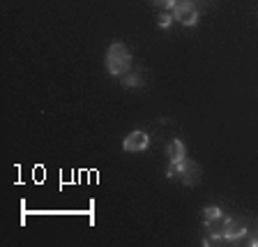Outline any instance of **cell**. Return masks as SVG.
<instances>
[{
	"label": "cell",
	"instance_id": "obj_1",
	"mask_svg": "<svg viewBox=\"0 0 258 247\" xmlns=\"http://www.w3.org/2000/svg\"><path fill=\"white\" fill-rule=\"evenodd\" d=\"M132 67V51L122 42H115L106 51V70L111 76H122Z\"/></svg>",
	"mask_w": 258,
	"mask_h": 247
},
{
	"label": "cell",
	"instance_id": "obj_2",
	"mask_svg": "<svg viewBox=\"0 0 258 247\" xmlns=\"http://www.w3.org/2000/svg\"><path fill=\"white\" fill-rule=\"evenodd\" d=\"M166 178H177L187 187H196L201 180V167L194 160H182L180 164H171L166 169Z\"/></svg>",
	"mask_w": 258,
	"mask_h": 247
},
{
	"label": "cell",
	"instance_id": "obj_3",
	"mask_svg": "<svg viewBox=\"0 0 258 247\" xmlns=\"http://www.w3.org/2000/svg\"><path fill=\"white\" fill-rule=\"evenodd\" d=\"M173 19H177L180 23H184V26H196V21H199V10H196V5H194L191 0H180L175 7L171 10Z\"/></svg>",
	"mask_w": 258,
	"mask_h": 247
},
{
	"label": "cell",
	"instance_id": "obj_4",
	"mask_svg": "<svg viewBox=\"0 0 258 247\" xmlns=\"http://www.w3.org/2000/svg\"><path fill=\"white\" fill-rule=\"evenodd\" d=\"M148 145H150V136L145 134L143 129H134V132L122 141V148L127 153H141V151H145Z\"/></svg>",
	"mask_w": 258,
	"mask_h": 247
},
{
	"label": "cell",
	"instance_id": "obj_5",
	"mask_svg": "<svg viewBox=\"0 0 258 247\" xmlns=\"http://www.w3.org/2000/svg\"><path fill=\"white\" fill-rule=\"evenodd\" d=\"M166 157L171 164H180L182 160H187V148L180 139H173L171 143L166 145Z\"/></svg>",
	"mask_w": 258,
	"mask_h": 247
},
{
	"label": "cell",
	"instance_id": "obj_6",
	"mask_svg": "<svg viewBox=\"0 0 258 247\" xmlns=\"http://www.w3.org/2000/svg\"><path fill=\"white\" fill-rule=\"evenodd\" d=\"M228 222H231V217H215V220H205V231L210 233V236H219L224 238V231H226V226H228Z\"/></svg>",
	"mask_w": 258,
	"mask_h": 247
},
{
	"label": "cell",
	"instance_id": "obj_7",
	"mask_svg": "<svg viewBox=\"0 0 258 247\" xmlns=\"http://www.w3.org/2000/svg\"><path fill=\"white\" fill-rule=\"evenodd\" d=\"M247 236V226L244 224H240V222H228V226H226V231H224V238L228 242H235V240H240V238H244Z\"/></svg>",
	"mask_w": 258,
	"mask_h": 247
},
{
	"label": "cell",
	"instance_id": "obj_8",
	"mask_svg": "<svg viewBox=\"0 0 258 247\" xmlns=\"http://www.w3.org/2000/svg\"><path fill=\"white\" fill-rule=\"evenodd\" d=\"M122 83H124V88H143V72H132L129 74L127 72V76L122 79Z\"/></svg>",
	"mask_w": 258,
	"mask_h": 247
},
{
	"label": "cell",
	"instance_id": "obj_9",
	"mask_svg": "<svg viewBox=\"0 0 258 247\" xmlns=\"http://www.w3.org/2000/svg\"><path fill=\"white\" fill-rule=\"evenodd\" d=\"M224 213H221L219 206H208V208H203V220H215V217H221Z\"/></svg>",
	"mask_w": 258,
	"mask_h": 247
},
{
	"label": "cell",
	"instance_id": "obj_10",
	"mask_svg": "<svg viewBox=\"0 0 258 247\" xmlns=\"http://www.w3.org/2000/svg\"><path fill=\"white\" fill-rule=\"evenodd\" d=\"M171 23H173V14H168V12L157 16V26L159 28H171Z\"/></svg>",
	"mask_w": 258,
	"mask_h": 247
},
{
	"label": "cell",
	"instance_id": "obj_11",
	"mask_svg": "<svg viewBox=\"0 0 258 247\" xmlns=\"http://www.w3.org/2000/svg\"><path fill=\"white\" fill-rule=\"evenodd\" d=\"M157 7H166V10H173L177 5V0H152Z\"/></svg>",
	"mask_w": 258,
	"mask_h": 247
},
{
	"label": "cell",
	"instance_id": "obj_12",
	"mask_svg": "<svg viewBox=\"0 0 258 247\" xmlns=\"http://www.w3.org/2000/svg\"><path fill=\"white\" fill-rule=\"evenodd\" d=\"M249 245H253V247H258V236L253 238V240H249Z\"/></svg>",
	"mask_w": 258,
	"mask_h": 247
}]
</instances>
